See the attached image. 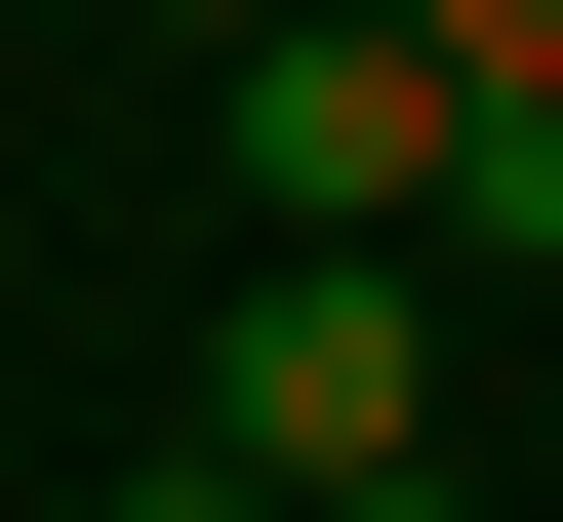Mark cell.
<instances>
[{
	"instance_id": "cell-1",
	"label": "cell",
	"mask_w": 563,
	"mask_h": 522,
	"mask_svg": "<svg viewBox=\"0 0 563 522\" xmlns=\"http://www.w3.org/2000/svg\"><path fill=\"white\" fill-rule=\"evenodd\" d=\"M201 442H242L282 522H322V482H443V322H402V242H242V322H201Z\"/></svg>"
},
{
	"instance_id": "cell-2",
	"label": "cell",
	"mask_w": 563,
	"mask_h": 522,
	"mask_svg": "<svg viewBox=\"0 0 563 522\" xmlns=\"http://www.w3.org/2000/svg\"><path fill=\"white\" fill-rule=\"evenodd\" d=\"M242 81V201L282 242H443V162H483V81L402 41V0H282V41H201Z\"/></svg>"
},
{
	"instance_id": "cell-3",
	"label": "cell",
	"mask_w": 563,
	"mask_h": 522,
	"mask_svg": "<svg viewBox=\"0 0 563 522\" xmlns=\"http://www.w3.org/2000/svg\"><path fill=\"white\" fill-rule=\"evenodd\" d=\"M402 41H443V81H483V121H563V0H402Z\"/></svg>"
},
{
	"instance_id": "cell-4",
	"label": "cell",
	"mask_w": 563,
	"mask_h": 522,
	"mask_svg": "<svg viewBox=\"0 0 563 522\" xmlns=\"http://www.w3.org/2000/svg\"><path fill=\"white\" fill-rule=\"evenodd\" d=\"M121 522H282V482H242V442H162V482H121Z\"/></svg>"
},
{
	"instance_id": "cell-5",
	"label": "cell",
	"mask_w": 563,
	"mask_h": 522,
	"mask_svg": "<svg viewBox=\"0 0 563 522\" xmlns=\"http://www.w3.org/2000/svg\"><path fill=\"white\" fill-rule=\"evenodd\" d=\"M162 41H282V0H162Z\"/></svg>"
},
{
	"instance_id": "cell-6",
	"label": "cell",
	"mask_w": 563,
	"mask_h": 522,
	"mask_svg": "<svg viewBox=\"0 0 563 522\" xmlns=\"http://www.w3.org/2000/svg\"><path fill=\"white\" fill-rule=\"evenodd\" d=\"M322 522H443V482H322Z\"/></svg>"
}]
</instances>
